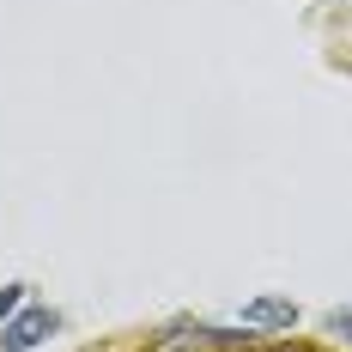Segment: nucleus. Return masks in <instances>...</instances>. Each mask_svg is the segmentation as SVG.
Instances as JSON below:
<instances>
[{
	"instance_id": "1",
	"label": "nucleus",
	"mask_w": 352,
	"mask_h": 352,
	"mask_svg": "<svg viewBox=\"0 0 352 352\" xmlns=\"http://www.w3.org/2000/svg\"><path fill=\"white\" fill-rule=\"evenodd\" d=\"M43 334H55V310H43V304H31L25 316H12L6 328H0V352H31Z\"/></svg>"
},
{
	"instance_id": "2",
	"label": "nucleus",
	"mask_w": 352,
	"mask_h": 352,
	"mask_svg": "<svg viewBox=\"0 0 352 352\" xmlns=\"http://www.w3.org/2000/svg\"><path fill=\"white\" fill-rule=\"evenodd\" d=\"M292 322H298V304L292 298H274V292H261L243 310V328H292Z\"/></svg>"
},
{
	"instance_id": "3",
	"label": "nucleus",
	"mask_w": 352,
	"mask_h": 352,
	"mask_svg": "<svg viewBox=\"0 0 352 352\" xmlns=\"http://www.w3.org/2000/svg\"><path fill=\"white\" fill-rule=\"evenodd\" d=\"M328 334H334V340H346V346H352V310H328Z\"/></svg>"
},
{
	"instance_id": "4",
	"label": "nucleus",
	"mask_w": 352,
	"mask_h": 352,
	"mask_svg": "<svg viewBox=\"0 0 352 352\" xmlns=\"http://www.w3.org/2000/svg\"><path fill=\"white\" fill-rule=\"evenodd\" d=\"M25 304V285H0V316H12Z\"/></svg>"
},
{
	"instance_id": "5",
	"label": "nucleus",
	"mask_w": 352,
	"mask_h": 352,
	"mask_svg": "<svg viewBox=\"0 0 352 352\" xmlns=\"http://www.w3.org/2000/svg\"><path fill=\"white\" fill-rule=\"evenodd\" d=\"M164 352H188V346H164Z\"/></svg>"
},
{
	"instance_id": "6",
	"label": "nucleus",
	"mask_w": 352,
	"mask_h": 352,
	"mask_svg": "<svg viewBox=\"0 0 352 352\" xmlns=\"http://www.w3.org/2000/svg\"><path fill=\"white\" fill-rule=\"evenodd\" d=\"M292 352H298V346H292Z\"/></svg>"
}]
</instances>
